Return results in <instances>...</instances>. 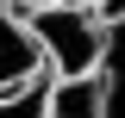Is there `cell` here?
<instances>
[{
    "label": "cell",
    "mask_w": 125,
    "mask_h": 118,
    "mask_svg": "<svg viewBox=\"0 0 125 118\" xmlns=\"http://www.w3.org/2000/svg\"><path fill=\"white\" fill-rule=\"evenodd\" d=\"M13 13H31V6H50V0H6Z\"/></svg>",
    "instance_id": "obj_4"
},
{
    "label": "cell",
    "mask_w": 125,
    "mask_h": 118,
    "mask_svg": "<svg viewBox=\"0 0 125 118\" xmlns=\"http://www.w3.org/2000/svg\"><path fill=\"white\" fill-rule=\"evenodd\" d=\"M44 81L50 75H25L0 87V118H44Z\"/></svg>",
    "instance_id": "obj_3"
},
{
    "label": "cell",
    "mask_w": 125,
    "mask_h": 118,
    "mask_svg": "<svg viewBox=\"0 0 125 118\" xmlns=\"http://www.w3.org/2000/svg\"><path fill=\"white\" fill-rule=\"evenodd\" d=\"M19 19H25V31H31L50 75H81V68H100L106 56H119V25H106L100 13L50 0V6H31Z\"/></svg>",
    "instance_id": "obj_1"
},
{
    "label": "cell",
    "mask_w": 125,
    "mask_h": 118,
    "mask_svg": "<svg viewBox=\"0 0 125 118\" xmlns=\"http://www.w3.org/2000/svg\"><path fill=\"white\" fill-rule=\"evenodd\" d=\"M44 118H119V56L44 81Z\"/></svg>",
    "instance_id": "obj_2"
}]
</instances>
